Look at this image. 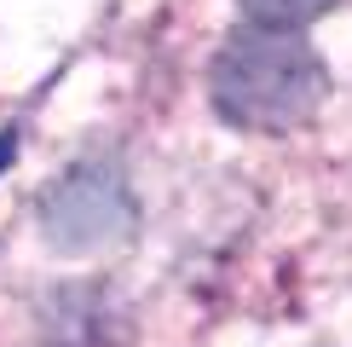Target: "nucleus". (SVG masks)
<instances>
[{
	"label": "nucleus",
	"instance_id": "f257e3e1",
	"mask_svg": "<svg viewBox=\"0 0 352 347\" xmlns=\"http://www.w3.org/2000/svg\"><path fill=\"white\" fill-rule=\"evenodd\" d=\"M214 105L237 127H295L324 93V64L300 29H243L214 58Z\"/></svg>",
	"mask_w": 352,
	"mask_h": 347
},
{
	"label": "nucleus",
	"instance_id": "f03ea898",
	"mask_svg": "<svg viewBox=\"0 0 352 347\" xmlns=\"http://www.w3.org/2000/svg\"><path fill=\"white\" fill-rule=\"evenodd\" d=\"M133 220L127 209V191L116 185V174L104 168H76L47 202V226L52 243H69V249H87V243L122 238V226Z\"/></svg>",
	"mask_w": 352,
	"mask_h": 347
},
{
	"label": "nucleus",
	"instance_id": "7ed1b4c3",
	"mask_svg": "<svg viewBox=\"0 0 352 347\" xmlns=\"http://www.w3.org/2000/svg\"><path fill=\"white\" fill-rule=\"evenodd\" d=\"M237 6L248 12L254 29H300V23H312L318 12H329L335 0H237Z\"/></svg>",
	"mask_w": 352,
	"mask_h": 347
}]
</instances>
